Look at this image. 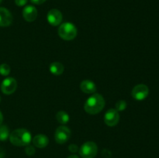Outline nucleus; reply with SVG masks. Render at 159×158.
Returning <instances> with one entry per match:
<instances>
[{"label": "nucleus", "mask_w": 159, "mask_h": 158, "mask_svg": "<svg viewBox=\"0 0 159 158\" xmlns=\"http://www.w3.org/2000/svg\"><path fill=\"white\" fill-rule=\"evenodd\" d=\"M17 88V81L13 77H6L1 84V91L5 94H12Z\"/></svg>", "instance_id": "nucleus-7"}, {"label": "nucleus", "mask_w": 159, "mask_h": 158, "mask_svg": "<svg viewBox=\"0 0 159 158\" xmlns=\"http://www.w3.org/2000/svg\"><path fill=\"white\" fill-rule=\"evenodd\" d=\"M68 150L71 153H76V152L79 151V148L76 144H71V145L68 146Z\"/></svg>", "instance_id": "nucleus-20"}, {"label": "nucleus", "mask_w": 159, "mask_h": 158, "mask_svg": "<svg viewBox=\"0 0 159 158\" xmlns=\"http://www.w3.org/2000/svg\"><path fill=\"white\" fill-rule=\"evenodd\" d=\"M28 0H15V4L17 6H24L27 3Z\"/></svg>", "instance_id": "nucleus-21"}, {"label": "nucleus", "mask_w": 159, "mask_h": 158, "mask_svg": "<svg viewBox=\"0 0 159 158\" xmlns=\"http://www.w3.org/2000/svg\"><path fill=\"white\" fill-rule=\"evenodd\" d=\"M11 71V68L7 64H2L0 65V74L2 76H8Z\"/></svg>", "instance_id": "nucleus-17"}, {"label": "nucleus", "mask_w": 159, "mask_h": 158, "mask_svg": "<svg viewBox=\"0 0 159 158\" xmlns=\"http://www.w3.org/2000/svg\"><path fill=\"white\" fill-rule=\"evenodd\" d=\"M120 121L119 112L115 108H110L106 112L104 115V122L108 126H115Z\"/></svg>", "instance_id": "nucleus-8"}, {"label": "nucleus", "mask_w": 159, "mask_h": 158, "mask_svg": "<svg viewBox=\"0 0 159 158\" xmlns=\"http://www.w3.org/2000/svg\"><path fill=\"white\" fill-rule=\"evenodd\" d=\"M68 158H79V156H77V155H75V154H73V155H71V156H68Z\"/></svg>", "instance_id": "nucleus-25"}, {"label": "nucleus", "mask_w": 159, "mask_h": 158, "mask_svg": "<svg viewBox=\"0 0 159 158\" xmlns=\"http://www.w3.org/2000/svg\"><path fill=\"white\" fill-rule=\"evenodd\" d=\"M56 119H57V121L60 124L65 125V124H67L69 122V115L66 112L61 110V111L57 112V114H56Z\"/></svg>", "instance_id": "nucleus-15"}, {"label": "nucleus", "mask_w": 159, "mask_h": 158, "mask_svg": "<svg viewBox=\"0 0 159 158\" xmlns=\"http://www.w3.org/2000/svg\"><path fill=\"white\" fill-rule=\"evenodd\" d=\"M9 129L5 125H0V141H6L9 137Z\"/></svg>", "instance_id": "nucleus-16"}, {"label": "nucleus", "mask_w": 159, "mask_h": 158, "mask_svg": "<svg viewBox=\"0 0 159 158\" xmlns=\"http://www.w3.org/2000/svg\"><path fill=\"white\" fill-rule=\"evenodd\" d=\"M47 0H30L31 2L35 5H41L44 3Z\"/></svg>", "instance_id": "nucleus-22"}, {"label": "nucleus", "mask_w": 159, "mask_h": 158, "mask_svg": "<svg viewBox=\"0 0 159 158\" xmlns=\"http://www.w3.org/2000/svg\"><path fill=\"white\" fill-rule=\"evenodd\" d=\"M127 108V102L124 100H120L115 105V109L117 112H123Z\"/></svg>", "instance_id": "nucleus-18"}, {"label": "nucleus", "mask_w": 159, "mask_h": 158, "mask_svg": "<svg viewBox=\"0 0 159 158\" xmlns=\"http://www.w3.org/2000/svg\"><path fill=\"white\" fill-rule=\"evenodd\" d=\"M9 141L16 147H26L32 141L30 132L26 129H17L9 134Z\"/></svg>", "instance_id": "nucleus-2"}, {"label": "nucleus", "mask_w": 159, "mask_h": 158, "mask_svg": "<svg viewBox=\"0 0 159 158\" xmlns=\"http://www.w3.org/2000/svg\"><path fill=\"white\" fill-rule=\"evenodd\" d=\"M64 70H65L64 65L61 63H60V62H53L49 66L50 72L56 76L61 75V74H63Z\"/></svg>", "instance_id": "nucleus-14"}, {"label": "nucleus", "mask_w": 159, "mask_h": 158, "mask_svg": "<svg viewBox=\"0 0 159 158\" xmlns=\"http://www.w3.org/2000/svg\"><path fill=\"white\" fill-rule=\"evenodd\" d=\"M71 132L68 127L65 125H61L57 127L54 133V139L59 144H64L69 140Z\"/></svg>", "instance_id": "nucleus-5"}, {"label": "nucleus", "mask_w": 159, "mask_h": 158, "mask_svg": "<svg viewBox=\"0 0 159 158\" xmlns=\"http://www.w3.org/2000/svg\"><path fill=\"white\" fill-rule=\"evenodd\" d=\"M23 17L26 22H34L37 17V10L34 6H26L23 9Z\"/></svg>", "instance_id": "nucleus-11"}, {"label": "nucleus", "mask_w": 159, "mask_h": 158, "mask_svg": "<svg viewBox=\"0 0 159 158\" xmlns=\"http://www.w3.org/2000/svg\"><path fill=\"white\" fill-rule=\"evenodd\" d=\"M33 144L37 148H44L49 143V139L44 134H37L32 139Z\"/></svg>", "instance_id": "nucleus-13"}, {"label": "nucleus", "mask_w": 159, "mask_h": 158, "mask_svg": "<svg viewBox=\"0 0 159 158\" xmlns=\"http://www.w3.org/2000/svg\"><path fill=\"white\" fill-rule=\"evenodd\" d=\"M5 156V151L3 150V149H2L0 147V158H3Z\"/></svg>", "instance_id": "nucleus-23"}, {"label": "nucleus", "mask_w": 159, "mask_h": 158, "mask_svg": "<svg viewBox=\"0 0 159 158\" xmlns=\"http://www.w3.org/2000/svg\"><path fill=\"white\" fill-rule=\"evenodd\" d=\"M80 89L82 90V92L85 94H94L96 93V85L93 81L90 80H84L81 82L80 84Z\"/></svg>", "instance_id": "nucleus-12"}, {"label": "nucleus", "mask_w": 159, "mask_h": 158, "mask_svg": "<svg viewBox=\"0 0 159 158\" xmlns=\"http://www.w3.org/2000/svg\"><path fill=\"white\" fill-rule=\"evenodd\" d=\"M104 107H105V100L102 94L94 93L85 101L84 109L88 114L96 115L102 112Z\"/></svg>", "instance_id": "nucleus-1"}, {"label": "nucleus", "mask_w": 159, "mask_h": 158, "mask_svg": "<svg viewBox=\"0 0 159 158\" xmlns=\"http://www.w3.org/2000/svg\"><path fill=\"white\" fill-rule=\"evenodd\" d=\"M36 152V150L35 148H34V146H31V145H27L26 147V148H25V153H26V155H28V156H33V155H34V153H35Z\"/></svg>", "instance_id": "nucleus-19"}, {"label": "nucleus", "mask_w": 159, "mask_h": 158, "mask_svg": "<svg viewBox=\"0 0 159 158\" xmlns=\"http://www.w3.org/2000/svg\"><path fill=\"white\" fill-rule=\"evenodd\" d=\"M58 36L65 40H72L76 37L78 30L76 26L70 22L61 23L57 29Z\"/></svg>", "instance_id": "nucleus-3"}, {"label": "nucleus", "mask_w": 159, "mask_h": 158, "mask_svg": "<svg viewBox=\"0 0 159 158\" xmlns=\"http://www.w3.org/2000/svg\"><path fill=\"white\" fill-rule=\"evenodd\" d=\"M79 151L82 158H94L98 153V147L96 143L88 141L81 146Z\"/></svg>", "instance_id": "nucleus-4"}, {"label": "nucleus", "mask_w": 159, "mask_h": 158, "mask_svg": "<svg viewBox=\"0 0 159 158\" xmlns=\"http://www.w3.org/2000/svg\"><path fill=\"white\" fill-rule=\"evenodd\" d=\"M12 15L9 10L4 7H0V26L6 27L12 24Z\"/></svg>", "instance_id": "nucleus-10"}, {"label": "nucleus", "mask_w": 159, "mask_h": 158, "mask_svg": "<svg viewBox=\"0 0 159 158\" xmlns=\"http://www.w3.org/2000/svg\"><path fill=\"white\" fill-rule=\"evenodd\" d=\"M62 13L57 9H52L48 12L47 20L50 25L53 26H60L62 22Z\"/></svg>", "instance_id": "nucleus-9"}, {"label": "nucleus", "mask_w": 159, "mask_h": 158, "mask_svg": "<svg viewBox=\"0 0 159 158\" xmlns=\"http://www.w3.org/2000/svg\"><path fill=\"white\" fill-rule=\"evenodd\" d=\"M2 122H3V116H2V113L1 111H0V125H2Z\"/></svg>", "instance_id": "nucleus-24"}, {"label": "nucleus", "mask_w": 159, "mask_h": 158, "mask_svg": "<svg viewBox=\"0 0 159 158\" xmlns=\"http://www.w3.org/2000/svg\"><path fill=\"white\" fill-rule=\"evenodd\" d=\"M2 2V0H0V3H1Z\"/></svg>", "instance_id": "nucleus-26"}, {"label": "nucleus", "mask_w": 159, "mask_h": 158, "mask_svg": "<svg viewBox=\"0 0 159 158\" xmlns=\"http://www.w3.org/2000/svg\"><path fill=\"white\" fill-rule=\"evenodd\" d=\"M149 94V88L144 84H139L134 87L131 91V95L135 100L142 101L148 97Z\"/></svg>", "instance_id": "nucleus-6"}]
</instances>
